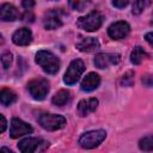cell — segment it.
<instances>
[{
    "label": "cell",
    "instance_id": "f1b7e54d",
    "mask_svg": "<svg viewBox=\"0 0 153 153\" xmlns=\"http://www.w3.org/2000/svg\"><path fill=\"white\" fill-rule=\"evenodd\" d=\"M145 39L147 41V43H148L151 47H153V32L146 33V35H145Z\"/></svg>",
    "mask_w": 153,
    "mask_h": 153
},
{
    "label": "cell",
    "instance_id": "f546056e",
    "mask_svg": "<svg viewBox=\"0 0 153 153\" xmlns=\"http://www.w3.org/2000/svg\"><path fill=\"white\" fill-rule=\"evenodd\" d=\"M0 118H1V128H0V131H1V133H4V131H5V129H6L7 122H6V118H5V116H4L2 114L0 115Z\"/></svg>",
    "mask_w": 153,
    "mask_h": 153
},
{
    "label": "cell",
    "instance_id": "4fadbf2b",
    "mask_svg": "<svg viewBox=\"0 0 153 153\" xmlns=\"http://www.w3.org/2000/svg\"><path fill=\"white\" fill-rule=\"evenodd\" d=\"M98 106V99L97 98H87V99H81L78 103L76 106V112L79 116H87L88 114L93 112Z\"/></svg>",
    "mask_w": 153,
    "mask_h": 153
},
{
    "label": "cell",
    "instance_id": "d4e9b609",
    "mask_svg": "<svg viewBox=\"0 0 153 153\" xmlns=\"http://www.w3.org/2000/svg\"><path fill=\"white\" fill-rule=\"evenodd\" d=\"M33 18H35V16H33V13L30 11V10H27V11H25L24 12V14L22 16V19L24 20V22H26V23H31V22H33Z\"/></svg>",
    "mask_w": 153,
    "mask_h": 153
},
{
    "label": "cell",
    "instance_id": "83f0119b",
    "mask_svg": "<svg viewBox=\"0 0 153 153\" xmlns=\"http://www.w3.org/2000/svg\"><path fill=\"white\" fill-rule=\"evenodd\" d=\"M22 6L23 7H25V10L27 11V10H31V7H33L35 6V1H22Z\"/></svg>",
    "mask_w": 153,
    "mask_h": 153
},
{
    "label": "cell",
    "instance_id": "9c48e42d",
    "mask_svg": "<svg viewBox=\"0 0 153 153\" xmlns=\"http://www.w3.org/2000/svg\"><path fill=\"white\" fill-rule=\"evenodd\" d=\"M130 32V25L124 20H118L112 23L108 27V35L112 39H123Z\"/></svg>",
    "mask_w": 153,
    "mask_h": 153
},
{
    "label": "cell",
    "instance_id": "4dcf8cb0",
    "mask_svg": "<svg viewBox=\"0 0 153 153\" xmlns=\"http://www.w3.org/2000/svg\"><path fill=\"white\" fill-rule=\"evenodd\" d=\"M0 153H14V152H13V151H11V149H10V148H7V147H1Z\"/></svg>",
    "mask_w": 153,
    "mask_h": 153
},
{
    "label": "cell",
    "instance_id": "3957f363",
    "mask_svg": "<svg viewBox=\"0 0 153 153\" xmlns=\"http://www.w3.org/2000/svg\"><path fill=\"white\" fill-rule=\"evenodd\" d=\"M37 122L42 128H44L45 130H49V131L62 129L67 123V121L63 116L56 115V114H48V112L41 114L37 117Z\"/></svg>",
    "mask_w": 153,
    "mask_h": 153
},
{
    "label": "cell",
    "instance_id": "44dd1931",
    "mask_svg": "<svg viewBox=\"0 0 153 153\" xmlns=\"http://www.w3.org/2000/svg\"><path fill=\"white\" fill-rule=\"evenodd\" d=\"M12 60H13V57H12V53H10V51H5V53H2V55H1V65H2L4 69H7V68L11 66Z\"/></svg>",
    "mask_w": 153,
    "mask_h": 153
},
{
    "label": "cell",
    "instance_id": "5b68a950",
    "mask_svg": "<svg viewBox=\"0 0 153 153\" xmlns=\"http://www.w3.org/2000/svg\"><path fill=\"white\" fill-rule=\"evenodd\" d=\"M26 88L35 100H43L49 92V81L44 78H35L27 82Z\"/></svg>",
    "mask_w": 153,
    "mask_h": 153
},
{
    "label": "cell",
    "instance_id": "ac0fdd59",
    "mask_svg": "<svg viewBox=\"0 0 153 153\" xmlns=\"http://www.w3.org/2000/svg\"><path fill=\"white\" fill-rule=\"evenodd\" d=\"M17 100V94L10 88H2L0 91V103L4 106H8Z\"/></svg>",
    "mask_w": 153,
    "mask_h": 153
},
{
    "label": "cell",
    "instance_id": "52a82bcc",
    "mask_svg": "<svg viewBox=\"0 0 153 153\" xmlns=\"http://www.w3.org/2000/svg\"><path fill=\"white\" fill-rule=\"evenodd\" d=\"M63 11L61 8H53L49 10L48 12L44 13L43 17V26L47 30H55L62 26L63 20H62Z\"/></svg>",
    "mask_w": 153,
    "mask_h": 153
},
{
    "label": "cell",
    "instance_id": "4316f807",
    "mask_svg": "<svg viewBox=\"0 0 153 153\" xmlns=\"http://www.w3.org/2000/svg\"><path fill=\"white\" fill-rule=\"evenodd\" d=\"M128 4H129V2H128L127 0H122V1H117V0H115V1H112V5H114L115 7H117V8H124Z\"/></svg>",
    "mask_w": 153,
    "mask_h": 153
},
{
    "label": "cell",
    "instance_id": "603a6c76",
    "mask_svg": "<svg viewBox=\"0 0 153 153\" xmlns=\"http://www.w3.org/2000/svg\"><path fill=\"white\" fill-rule=\"evenodd\" d=\"M133 81H134V73L130 72V71L127 72V73L122 76V79H121V84H122L123 86H131Z\"/></svg>",
    "mask_w": 153,
    "mask_h": 153
},
{
    "label": "cell",
    "instance_id": "e0dca14e",
    "mask_svg": "<svg viewBox=\"0 0 153 153\" xmlns=\"http://www.w3.org/2000/svg\"><path fill=\"white\" fill-rule=\"evenodd\" d=\"M71 99H72V93H71V91L62 88V90H59V91L53 96L51 103H53L54 105H57V106H63V105L68 104V103L71 102Z\"/></svg>",
    "mask_w": 153,
    "mask_h": 153
},
{
    "label": "cell",
    "instance_id": "cb8c5ba5",
    "mask_svg": "<svg viewBox=\"0 0 153 153\" xmlns=\"http://www.w3.org/2000/svg\"><path fill=\"white\" fill-rule=\"evenodd\" d=\"M88 2L86 1H69V6L73 8V10H78V11H82L84 7L87 5Z\"/></svg>",
    "mask_w": 153,
    "mask_h": 153
},
{
    "label": "cell",
    "instance_id": "2e32d148",
    "mask_svg": "<svg viewBox=\"0 0 153 153\" xmlns=\"http://www.w3.org/2000/svg\"><path fill=\"white\" fill-rule=\"evenodd\" d=\"M100 84V76L97 73H88L81 81V90L86 91V92H91L93 90H96Z\"/></svg>",
    "mask_w": 153,
    "mask_h": 153
},
{
    "label": "cell",
    "instance_id": "5bb4252c",
    "mask_svg": "<svg viewBox=\"0 0 153 153\" xmlns=\"http://www.w3.org/2000/svg\"><path fill=\"white\" fill-rule=\"evenodd\" d=\"M75 47L78 48V50H80L82 53H92L100 48V43L94 37H82L75 44Z\"/></svg>",
    "mask_w": 153,
    "mask_h": 153
},
{
    "label": "cell",
    "instance_id": "6da1fadb",
    "mask_svg": "<svg viewBox=\"0 0 153 153\" xmlns=\"http://www.w3.org/2000/svg\"><path fill=\"white\" fill-rule=\"evenodd\" d=\"M35 61L47 74H50V75L56 74L61 66L59 57L49 50H39L36 54Z\"/></svg>",
    "mask_w": 153,
    "mask_h": 153
},
{
    "label": "cell",
    "instance_id": "277c9868",
    "mask_svg": "<svg viewBox=\"0 0 153 153\" xmlns=\"http://www.w3.org/2000/svg\"><path fill=\"white\" fill-rule=\"evenodd\" d=\"M102 24H103V16L98 11H92L86 16L80 17L76 20V25L87 32L97 31L102 26Z\"/></svg>",
    "mask_w": 153,
    "mask_h": 153
},
{
    "label": "cell",
    "instance_id": "8992f818",
    "mask_svg": "<svg viewBox=\"0 0 153 153\" xmlns=\"http://www.w3.org/2000/svg\"><path fill=\"white\" fill-rule=\"evenodd\" d=\"M84 71H85V65H84L82 60H80V59L73 60L69 63V66H68V68H67V71L65 73V76H63L65 84L74 85L79 80V78L81 76Z\"/></svg>",
    "mask_w": 153,
    "mask_h": 153
},
{
    "label": "cell",
    "instance_id": "7402d4cb",
    "mask_svg": "<svg viewBox=\"0 0 153 153\" xmlns=\"http://www.w3.org/2000/svg\"><path fill=\"white\" fill-rule=\"evenodd\" d=\"M146 5H148L147 1H134V4H133V10H131L133 14H140V13L143 11V8H145Z\"/></svg>",
    "mask_w": 153,
    "mask_h": 153
},
{
    "label": "cell",
    "instance_id": "d6986e66",
    "mask_svg": "<svg viewBox=\"0 0 153 153\" xmlns=\"http://www.w3.org/2000/svg\"><path fill=\"white\" fill-rule=\"evenodd\" d=\"M146 57H148V54H147V53L143 50V48L140 47V45L135 47V48L133 49L131 54H130V61H131V63H134V65H140Z\"/></svg>",
    "mask_w": 153,
    "mask_h": 153
},
{
    "label": "cell",
    "instance_id": "7c38bea8",
    "mask_svg": "<svg viewBox=\"0 0 153 153\" xmlns=\"http://www.w3.org/2000/svg\"><path fill=\"white\" fill-rule=\"evenodd\" d=\"M32 32L30 29L27 27H20L17 31H14V33L12 35V41L14 44L17 45H29L32 42Z\"/></svg>",
    "mask_w": 153,
    "mask_h": 153
},
{
    "label": "cell",
    "instance_id": "ba28073f",
    "mask_svg": "<svg viewBox=\"0 0 153 153\" xmlns=\"http://www.w3.org/2000/svg\"><path fill=\"white\" fill-rule=\"evenodd\" d=\"M32 127L24 122L23 120L20 118H17V117H13L11 120V124H10V136L12 139H17V137H20L23 135H26V134H30L32 133Z\"/></svg>",
    "mask_w": 153,
    "mask_h": 153
},
{
    "label": "cell",
    "instance_id": "9a60e30c",
    "mask_svg": "<svg viewBox=\"0 0 153 153\" xmlns=\"http://www.w3.org/2000/svg\"><path fill=\"white\" fill-rule=\"evenodd\" d=\"M19 18V12L12 4H2L0 7V19L2 22H13Z\"/></svg>",
    "mask_w": 153,
    "mask_h": 153
},
{
    "label": "cell",
    "instance_id": "8fae6325",
    "mask_svg": "<svg viewBox=\"0 0 153 153\" xmlns=\"http://www.w3.org/2000/svg\"><path fill=\"white\" fill-rule=\"evenodd\" d=\"M43 143L45 142L39 137H25L18 142V148L22 153H35Z\"/></svg>",
    "mask_w": 153,
    "mask_h": 153
},
{
    "label": "cell",
    "instance_id": "30bf717a",
    "mask_svg": "<svg viewBox=\"0 0 153 153\" xmlns=\"http://www.w3.org/2000/svg\"><path fill=\"white\" fill-rule=\"evenodd\" d=\"M121 55L115 53H99L94 56V66L99 69L108 68L109 66H115L120 63Z\"/></svg>",
    "mask_w": 153,
    "mask_h": 153
},
{
    "label": "cell",
    "instance_id": "ffe728a7",
    "mask_svg": "<svg viewBox=\"0 0 153 153\" xmlns=\"http://www.w3.org/2000/svg\"><path fill=\"white\" fill-rule=\"evenodd\" d=\"M139 148L142 152H152L153 151V135H146L140 139Z\"/></svg>",
    "mask_w": 153,
    "mask_h": 153
},
{
    "label": "cell",
    "instance_id": "7a4b0ae2",
    "mask_svg": "<svg viewBox=\"0 0 153 153\" xmlns=\"http://www.w3.org/2000/svg\"><path fill=\"white\" fill-rule=\"evenodd\" d=\"M106 137V131L103 129H97V130H90L84 133L79 140L78 143L80 147L85 148V149H92L98 147Z\"/></svg>",
    "mask_w": 153,
    "mask_h": 153
},
{
    "label": "cell",
    "instance_id": "484cf974",
    "mask_svg": "<svg viewBox=\"0 0 153 153\" xmlns=\"http://www.w3.org/2000/svg\"><path fill=\"white\" fill-rule=\"evenodd\" d=\"M142 82H143V85H146V86H148V87H152V86H153V76H151V75H145V76L142 78Z\"/></svg>",
    "mask_w": 153,
    "mask_h": 153
}]
</instances>
